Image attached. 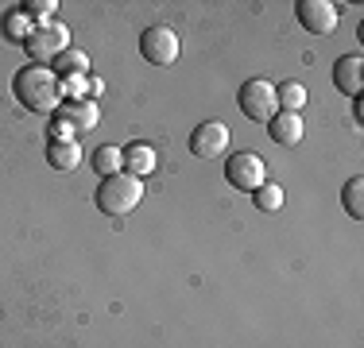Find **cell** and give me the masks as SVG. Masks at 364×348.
I'll use <instances>...</instances> for the list:
<instances>
[{
  "label": "cell",
  "mask_w": 364,
  "mask_h": 348,
  "mask_svg": "<svg viewBox=\"0 0 364 348\" xmlns=\"http://www.w3.org/2000/svg\"><path fill=\"white\" fill-rule=\"evenodd\" d=\"M12 93H16V101L31 112H58V104H63V82L55 77L50 66H36V62L16 70Z\"/></svg>",
  "instance_id": "1"
},
{
  "label": "cell",
  "mask_w": 364,
  "mask_h": 348,
  "mask_svg": "<svg viewBox=\"0 0 364 348\" xmlns=\"http://www.w3.org/2000/svg\"><path fill=\"white\" fill-rule=\"evenodd\" d=\"M144 197V182L132 178V174H112V178H101L97 186V209L105 217H128Z\"/></svg>",
  "instance_id": "2"
},
{
  "label": "cell",
  "mask_w": 364,
  "mask_h": 348,
  "mask_svg": "<svg viewBox=\"0 0 364 348\" xmlns=\"http://www.w3.org/2000/svg\"><path fill=\"white\" fill-rule=\"evenodd\" d=\"M23 47H28V55L36 66H50L66 47H70V31H66V23L50 20V23H43V28L31 31V39L23 43Z\"/></svg>",
  "instance_id": "3"
},
{
  "label": "cell",
  "mask_w": 364,
  "mask_h": 348,
  "mask_svg": "<svg viewBox=\"0 0 364 348\" xmlns=\"http://www.w3.org/2000/svg\"><path fill=\"white\" fill-rule=\"evenodd\" d=\"M237 101H240V112H245L248 120H256V124H267V120L279 112V104H275V85L264 82V77H248V82L240 85Z\"/></svg>",
  "instance_id": "4"
},
{
  "label": "cell",
  "mask_w": 364,
  "mask_h": 348,
  "mask_svg": "<svg viewBox=\"0 0 364 348\" xmlns=\"http://www.w3.org/2000/svg\"><path fill=\"white\" fill-rule=\"evenodd\" d=\"M225 178H229L232 190H240V194H252V190L264 186V159L252 151H237L229 155V163H225Z\"/></svg>",
  "instance_id": "5"
},
{
  "label": "cell",
  "mask_w": 364,
  "mask_h": 348,
  "mask_svg": "<svg viewBox=\"0 0 364 348\" xmlns=\"http://www.w3.org/2000/svg\"><path fill=\"white\" fill-rule=\"evenodd\" d=\"M140 55L151 66H171L178 58V35L171 28H147L140 35Z\"/></svg>",
  "instance_id": "6"
},
{
  "label": "cell",
  "mask_w": 364,
  "mask_h": 348,
  "mask_svg": "<svg viewBox=\"0 0 364 348\" xmlns=\"http://www.w3.org/2000/svg\"><path fill=\"white\" fill-rule=\"evenodd\" d=\"M294 12H299V23L310 35H329L337 28V20H341V12H337L333 0H299Z\"/></svg>",
  "instance_id": "7"
},
{
  "label": "cell",
  "mask_w": 364,
  "mask_h": 348,
  "mask_svg": "<svg viewBox=\"0 0 364 348\" xmlns=\"http://www.w3.org/2000/svg\"><path fill=\"white\" fill-rule=\"evenodd\" d=\"M190 151H194L198 159H218V155L229 151V128H225L221 120L198 124L194 132H190Z\"/></svg>",
  "instance_id": "8"
},
{
  "label": "cell",
  "mask_w": 364,
  "mask_h": 348,
  "mask_svg": "<svg viewBox=\"0 0 364 348\" xmlns=\"http://www.w3.org/2000/svg\"><path fill=\"white\" fill-rule=\"evenodd\" d=\"M55 116H63L66 124H70L77 136H82V132H93V128H97L101 109H97V101H90V97H74V101L58 104V112H55Z\"/></svg>",
  "instance_id": "9"
},
{
  "label": "cell",
  "mask_w": 364,
  "mask_h": 348,
  "mask_svg": "<svg viewBox=\"0 0 364 348\" xmlns=\"http://www.w3.org/2000/svg\"><path fill=\"white\" fill-rule=\"evenodd\" d=\"M333 85L345 93V97L357 101L360 89H364V58H360V55L337 58V66H333Z\"/></svg>",
  "instance_id": "10"
},
{
  "label": "cell",
  "mask_w": 364,
  "mask_h": 348,
  "mask_svg": "<svg viewBox=\"0 0 364 348\" xmlns=\"http://www.w3.org/2000/svg\"><path fill=\"white\" fill-rule=\"evenodd\" d=\"M302 116L299 112H275L272 120H267V136L275 139V143H283V147H294L302 139Z\"/></svg>",
  "instance_id": "11"
},
{
  "label": "cell",
  "mask_w": 364,
  "mask_h": 348,
  "mask_svg": "<svg viewBox=\"0 0 364 348\" xmlns=\"http://www.w3.org/2000/svg\"><path fill=\"white\" fill-rule=\"evenodd\" d=\"M50 70H55L58 82H77V77L90 74V55H85V50H77V47H66L63 55L50 62Z\"/></svg>",
  "instance_id": "12"
},
{
  "label": "cell",
  "mask_w": 364,
  "mask_h": 348,
  "mask_svg": "<svg viewBox=\"0 0 364 348\" xmlns=\"http://www.w3.org/2000/svg\"><path fill=\"white\" fill-rule=\"evenodd\" d=\"M120 155H124V174H132V178H144V174L155 170L151 143H128V147H120Z\"/></svg>",
  "instance_id": "13"
},
{
  "label": "cell",
  "mask_w": 364,
  "mask_h": 348,
  "mask_svg": "<svg viewBox=\"0 0 364 348\" xmlns=\"http://www.w3.org/2000/svg\"><path fill=\"white\" fill-rule=\"evenodd\" d=\"M47 163L55 170H74L77 163H82V147H77V139H50L47 143Z\"/></svg>",
  "instance_id": "14"
},
{
  "label": "cell",
  "mask_w": 364,
  "mask_h": 348,
  "mask_svg": "<svg viewBox=\"0 0 364 348\" xmlns=\"http://www.w3.org/2000/svg\"><path fill=\"white\" fill-rule=\"evenodd\" d=\"M306 101H310V93L302 82H279L275 85V104H279V112H302Z\"/></svg>",
  "instance_id": "15"
},
{
  "label": "cell",
  "mask_w": 364,
  "mask_h": 348,
  "mask_svg": "<svg viewBox=\"0 0 364 348\" xmlns=\"http://www.w3.org/2000/svg\"><path fill=\"white\" fill-rule=\"evenodd\" d=\"M93 170H97L101 178H112V174L124 170V155H120V147L117 143L97 147V151H93Z\"/></svg>",
  "instance_id": "16"
},
{
  "label": "cell",
  "mask_w": 364,
  "mask_h": 348,
  "mask_svg": "<svg viewBox=\"0 0 364 348\" xmlns=\"http://www.w3.org/2000/svg\"><path fill=\"white\" fill-rule=\"evenodd\" d=\"M341 205H345V213H349L353 221H364V178H360V174H357V178L345 182Z\"/></svg>",
  "instance_id": "17"
},
{
  "label": "cell",
  "mask_w": 364,
  "mask_h": 348,
  "mask_svg": "<svg viewBox=\"0 0 364 348\" xmlns=\"http://www.w3.org/2000/svg\"><path fill=\"white\" fill-rule=\"evenodd\" d=\"M31 31H36V28H31V20L23 16V8H16V12L4 16V35H8L12 43H28Z\"/></svg>",
  "instance_id": "18"
},
{
  "label": "cell",
  "mask_w": 364,
  "mask_h": 348,
  "mask_svg": "<svg viewBox=\"0 0 364 348\" xmlns=\"http://www.w3.org/2000/svg\"><path fill=\"white\" fill-rule=\"evenodd\" d=\"M252 202L264 213H275V209H283V186L279 182H264L259 190H252Z\"/></svg>",
  "instance_id": "19"
},
{
  "label": "cell",
  "mask_w": 364,
  "mask_h": 348,
  "mask_svg": "<svg viewBox=\"0 0 364 348\" xmlns=\"http://www.w3.org/2000/svg\"><path fill=\"white\" fill-rule=\"evenodd\" d=\"M55 0H28V4H23V16H28V20L31 23H39V28H43V23H50V20H55Z\"/></svg>",
  "instance_id": "20"
},
{
  "label": "cell",
  "mask_w": 364,
  "mask_h": 348,
  "mask_svg": "<svg viewBox=\"0 0 364 348\" xmlns=\"http://www.w3.org/2000/svg\"><path fill=\"white\" fill-rule=\"evenodd\" d=\"M85 93H90V101H97L101 93H105V82H101V77H85Z\"/></svg>",
  "instance_id": "21"
}]
</instances>
